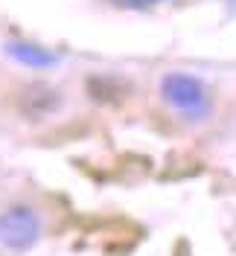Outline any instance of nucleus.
Wrapping results in <instances>:
<instances>
[{
  "mask_svg": "<svg viewBox=\"0 0 236 256\" xmlns=\"http://www.w3.org/2000/svg\"><path fill=\"white\" fill-rule=\"evenodd\" d=\"M160 96L166 99V105L192 120L204 116L207 111V88L189 73H166L160 82Z\"/></svg>",
  "mask_w": 236,
  "mask_h": 256,
  "instance_id": "obj_1",
  "label": "nucleus"
},
{
  "mask_svg": "<svg viewBox=\"0 0 236 256\" xmlns=\"http://www.w3.org/2000/svg\"><path fill=\"white\" fill-rule=\"evenodd\" d=\"M41 236V222L35 216V210L27 204H15V207L0 212V244L9 250H30Z\"/></svg>",
  "mask_w": 236,
  "mask_h": 256,
  "instance_id": "obj_2",
  "label": "nucleus"
},
{
  "mask_svg": "<svg viewBox=\"0 0 236 256\" xmlns=\"http://www.w3.org/2000/svg\"><path fill=\"white\" fill-rule=\"evenodd\" d=\"M6 56L15 58L18 64L24 67H35V70H50L59 64V52L41 47V44H32V41H9L6 44Z\"/></svg>",
  "mask_w": 236,
  "mask_h": 256,
  "instance_id": "obj_3",
  "label": "nucleus"
},
{
  "mask_svg": "<svg viewBox=\"0 0 236 256\" xmlns=\"http://www.w3.org/2000/svg\"><path fill=\"white\" fill-rule=\"evenodd\" d=\"M59 94L47 88V84H30V88H24L21 96H18V108L27 114V116H44L50 114L53 108H59Z\"/></svg>",
  "mask_w": 236,
  "mask_h": 256,
  "instance_id": "obj_4",
  "label": "nucleus"
},
{
  "mask_svg": "<svg viewBox=\"0 0 236 256\" xmlns=\"http://www.w3.org/2000/svg\"><path fill=\"white\" fill-rule=\"evenodd\" d=\"M88 94L91 99L102 102V105H117L123 96H126V88L120 84L117 79H105V76H94L88 82Z\"/></svg>",
  "mask_w": 236,
  "mask_h": 256,
  "instance_id": "obj_5",
  "label": "nucleus"
},
{
  "mask_svg": "<svg viewBox=\"0 0 236 256\" xmlns=\"http://www.w3.org/2000/svg\"><path fill=\"white\" fill-rule=\"evenodd\" d=\"M117 3H126V6H146V0H117Z\"/></svg>",
  "mask_w": 236,
  "mask_h": 256,
  "instance_id": "obj_6",
  "label": "nucleus"
}]
</instances>
